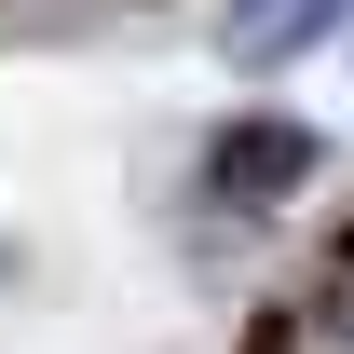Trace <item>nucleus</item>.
I'll use <instances>...</instances> for the list:
<instances>
[{"mask_svg":"<svg viewBox=\"0 0 354 354\" xmlns=\"http://www.w3.org/2000/svg\"><path fill=\"white\" fill-rule=\"evenodd\" d=\"M327 28H354V0H232L218 41L245 55V68H286V55H313Z\"/></svg>","mask_w":354,"mask_h":354,"instance_id":"1","label":"nucleus"},{"mask_svg":"<svg viewBox=\"0 0 354 354\" xmlns=\"http://www.w3.org/2000/svg\"><path fill=\"white\" fill-rule=\"evenodd\" d=\"M300 164H313V136H300V123H245L218 164H205V191H218V205H259V191H286Z\"/></svg>","mask_w":354,"mask_h":354,"instance_id":"2","label":"nucleus"},{"mask_svg":"<svg viewBox=\"0 0 354 354\" xmlns=\"http://www.w3.org/2000/svg\"><path fill=\"white\" fill-rule=\"evenodd\" d=\"M327 341L354 354V259H341V300H327Z\"/></svg>","mask_w":354,"mask_h":354,"instance_id":"3","label":"nucleus"}]
</instances>
